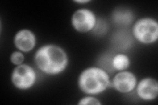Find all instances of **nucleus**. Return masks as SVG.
I'll use <instances>...</instances> for the list:
<instances>
[{
    "mask_svg": "<svg viewBox=\"0 0 158 105\" xmlns=\"http://www.w3.org/2000/svg\"><path fill=\"white\" fill-rule=\"evenodd\" d=\"M10 60H11V62L13 64L18 66V65L22 64L23 63L24 61V56L21 51H14L11 55Z\"/></svg>",
    "mask_w": 158,
    "mask_h": 105,
    "instance_id": "nucleus-11",
    "label": "nucleus"
},
{
    "mask_svg": "<svg viewBox=\"0 0 158 105\" xmlns=\"http://www.w3.org/2000/svg\"><path fill=\"white\" fill-rule=\"evenodd\" d=\"M75 2L79 4H82V3H87L88 2H90V1H89V0H77V1H75Z\"/></svg>",
    "mask_w": 158,
    "mask_h": 105,
    "instance_id": "nucleus-13",
    "label": "nucleus"
},
{
    "mask_svg": "<svg viewBox=\"0 0 158 105\" xmlns=\"http://www.w3.org/2000/svg\"><path fill=\"white\" fill-rule=\"evenodd\" d=\"M78 85L84 93L94 95L105 91L111 86V81L105 70L93 67L84 70L81 73Z\"/></svg>",
    "mask_w": 158,
    "mask_h": 105,
    "instance_id": "nucleus-2",
    "label": "nucleus"
},
{
    "mask_svg": "<svg viewBox=\"0 0 158 105\" xmlns=\"http://www.w3.org/2000/svg\"><path fill=\"white\" fill-rule=\"evenodd\" d=\"M71 24L77 32L87 33L96 28L97 24L96 16L90 9H79L72 15Z\"/></svg>",
    "mask_w": 158,
    "mask_h": 105,
    "instance_id": "nucleus-5",
    "label": "nucleus"
},
{
    "mask_svg": "<svg viewBox=\"0 0 158 105\" xmlns=\"http://www.w3.org/2000/svg\"><path fill=\"white\" fill-rule=\"evenodd\" d=\"M79 105H100L102 103L99 101L98 99L96 97H94L92 96H86L82 98L80 101L78 103Z\"/></svg>",
    "mask_w": 158,
    "mask_h": 105,
    "instance_id": "nucleus-12",
    "label": "nucleus"
},
{
    "mask_svg": "<svg viewBox=\"0 0 158 105\" xmlns=\"http://www.w3.org/2000/svg\"><path fill=\"white\" fill-rule=\"evenodd\" d=\"M15 46L19 51L28 53L35 47L36 38L35 34L28 29H23L17 32L14 37Z\"/></svg>",
    "mask_w": 158,
    "mask_h": 105,
    "instance_id": "nucleus-8",
    "label": "nucleus"
},
{
    "mask_svg": "<svg viewBox=\"0 0 158 105\" xmlns=\"http://www.w3.org/2000/svg\"><path fill=\"white\" fill-rule=\"evenodd\" d=\"M136 93L138 97L144 101H151L157 98L158 83L152 78H145L136 85Z\"/></svg>",
    "mask_w": 158,
    "mask_h": 105,
    "instance_id": "nucleus-7",
    "label": "nucleus"
},
{
    "mask_svg": "<svg viewBox=\"0 0 158 105\" xmlns=\"http://www.w3.org/2000/svg\"><path fill=\"white\" fill-rule=\"evenodd\" d=\"M137 85V78L135 75L129 71H120L115 74L111 81V87L121 93H128L132 91Z\"/></svg>",
    "mask_w": 158,
    "mask_h": 105,
    "instance_id": "nucleus-6",
    "label": "nucleus"
},
{
    "mask_svg": "<svg viewBox=\"0 0 158 105\" xmlns=\"http://www.w3.org/2000/svg\"><path fill=\"white\" fill-rule=\"evenodd\" d=\"M34 62L40 71L51 76L61 74L67 68L69 58L65 50L54 44L40 47L34 55Z\"/></svg>",
    "mask_w": 158,
    "mask_h": 105,
    "instance_id": "nucleus-1",
    "label": "nucleus"
},
{
    "mask_svg": "<svg viewBox=\"0 0 158 105\" xmlns=\"http://www.w3.org/2000/svg\"><path fill=\"white\" fill-rule=\"evenodd\" d=\"M11 79L13 85L17 89L27 90L35 84L37 75L32 67L28 64H22L13 69Z\"/></svg>",
    "mask_w": 158,
    "mask_h": 105,
    "instance_id": "nucleus-4",
    "label": "nucleus"
},
{
    "mask_svg": "<svg viewBox=\"0 0 158 105\" xmlns=\"http://www.w3.org/2000/svg\"><path fill=\"white\" fill-rule=\"evenodd\" d=\"M132 34L138 42L145 45L154 43L158 39L157 22L150 17L138 19L133 25Z\"/></svg>",
    "mask_w": 158,
    "mask_h": 105,
    "instance_id": "nucleus-3",
    "label": "nucleus"
},
{
    "mask_svg": "<svg viewBox=\"0 0 158 105\" xmlns=\"http://www.w3.org/2000/svg\"><path fill=\"white\" fill-rule=\"evenodd\" d=\"M130 59L127 55L118 53L113 57L111 66L117 71H124L130 66Z\"/></svg>",
    "mask_w": 158,
    "mask_h": 105,
    "instance_id": "nucleus-9",
    "label": "nucleus"
},
{
    "mask_svg": "<svg viewBox=\"0 0 158 105\" xmlns=\"http://www.w3.org/2000/svg\"><path fill=\"white\" fill-rule=\"evenodd\" d=\"M113 21L117 24L127 25L132 22L133 16L131 11L127 10H118L113 15Z\"/></svg>",
    "mask_w": 158,
    "mask_h": 105,
    "instance_id": "nucleus-10",
    "label": "nucleus"
}]
</instances>
